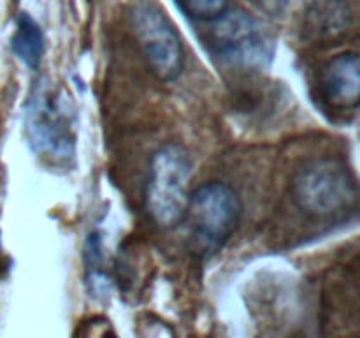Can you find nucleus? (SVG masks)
Returning a JSON list of instances; mask_svg holds the SVG:
<instances>
[{
	"mask_svg": "<svg viewBox=\"0 0 360 338\" xmlns=\"http://www.w3.org/2000/svg\"><path fill=\"white\" fill-rule=\"evenodd\" d=\"M294 203L313 217L345 215L357 206V180L343 161L313 158L295 171L290 183Z\"/></svg>",
	"mask_w": 360,
	"mask_h": 338,
	"instance_id": "1",
	"label": "nucleus"
},
{
	"mask_svg": "<svg viewBox=\"0 0 360 338\" xmlns=\"http://www.w3.org/2000/svg\"><path fill=\"white\" fill-rule=\"evenodd\" d=\"M192 161L178 143L158 148L150 162L144 204L151 220L162 229H172L185 220L190 199Z\"/></svg>",
	"mask_w": 360,
	"mask_h": 338,
	"instance_id": "2",
	"label": "nucleus"
},
{
	"mask_svg": "<svg viewBox=\"0 0 360 338\" xmlns=\"http://www.w3.org/2000/svg\"><path fill=\"white\" fill-rule=\"evenodd\" d=\"M206 25L204 44L220 62L239 69H262L273 60V37L246 11L227 9Z\"/></svg>",
	"mask_w": 360,
	"mask_h": 338,
	"instance_id": "3",
	"label": "nucleus"
},
{
	"mask_svg": "<svg viewBox=\"0 0 360 338\" xmlns=\"http://www.w3.org/2000/svg\"><path fill=\"white\" fill-rule=\"evenodd\" d=\"M239 194L224 182H207L190 194L185 220H190L193 249L202 257L224 249L241 222Z\"/></svg>",
	"mask_w": 360,
	"mask_h": 338,
	"instance_id": "4",
	"label": "nucleus"
},
{
	"mask_svg": "<svg viewBox=\"0 0 360 338\" xmlns=\"http://www.w3.org/2000/svg\"><path fill=\"white\" fill-rule=\"evenodd\" d=\"M70 113L60 92L49 90L46 83H35L25 113V132L35 154L51 162L72 157L76 136Z\"/></svg>",
	"mask_w": 360,
	"mask_h": 338,
	"instance_id": "5",
	"label": "nucleus"
},
{
	"mask_svg": "<svg viewBox=\"0 0 360 338\" xmlns=\"http://www.w3.org/2000/svg\"><path fill=\"white\" fill-rule=\"evenodd\" d=\"M129 18L151 73L160 81L176 80L185 65V51L165 11L155 0H134Z\"/></svg>",
	"mask_w": 360,
	"mask_h": 338,
	"instance_id": "6",
	"label": "nucleus"
},
{
	"mask_svg": "<svg viewBox=\"0 0 360 338\" xmlns=\"http://www.w3.org/2000/svg\"><path fill=\"white\" fill-rule=\"evenodd\" d=\"M319 95L338 111L355 109L360 101V58L355 51H345L330 58L319 73Z\"/></svg>",
	"mask_w": 360,
	"mask_h": 338,
	"instance_id": "7",
	"label": "nucleus"
},
{
	"mask_svg": "<svg viewBox=\"0 0 360 338\" xmlns=\"http://www.w3.org/2000/svg\"><path fill=\"white\" fill-rule=\"evenodd\" d=\"M11 48L28 69L35 70L41 65L42 55H44V35L37 21L28 13H21L18 16L16 32L11 39Z\"/></svg>",
	"mask_w": 360,
	"mask_h": 338,
	"instance_id": "8",
	"label": "nucleus"
},
{
	"mask_svg": "<svg viewBox=\"0 0 360 338\" xmlns=\"http://www.w3.org/2000/svg\"><path fill=\"white\" fill-rule=\"evenodd\" d=\"M352 13L348 4L343 0H326L316 4L309 13V30L319 34V37H334L350 27Z\"/></svg>",
	"mask_w": 360,
	"mask_h": 338,
	"instance_id": "9",
	"label": "nucleus"
},
{
	"mask_svg": "<svg viewBox=\"0 0 360 338\" xmlns=\"http://www.w3.org/2000/svg\"><path fill=\"white\" fill-rule=\"evenodd\" d=\"M174 4L185 16L200 23H207L229 9V0H174Z\"/></svg>",
	"mask_w": 360,
	"mask_h": 338,
	"instance_id": "10",
	"label": "nucleus"
},
{
	"mask_svg": "<svg viewBox=\"0 0 360 338\" xmlns=\"http://www.w3.org/2000/svg\"><path fill=\"white\" fill-rule=\"evenodd\" d=\"M77 331H79L77 338H116L108 320L101 319V317H95L88 323H83L81 330Z\"/></svg>",
	"mask_w": 360,
	"mask_h": 338,
	"instance_id": "11",
	"label": "nucleus"
}]
</instances>
